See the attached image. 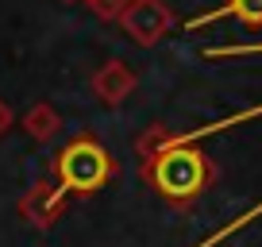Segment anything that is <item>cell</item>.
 I'll use <instances>...</instances> for the list:
<instances>
[{
	"mask_svg": "<svg viewBox=\"0 0 262 247\" xmlns=\"http://www.w3.org/2000/svg\"><path fill=\"white\" fill-rule=\"evenodd\" d=\"M62 209H66V190H54L47 181H35L31 190L19 197V216H24L27 224H35V228H42V232L54 228Z\"/></svg>",
	"mask_w": 262,
	"mask_h": 247,
	"instance_id": "cell-4",
	"label": "cell"
},
{
	"mask_svg": "<svg viewBox=\"0 0 262 247\" xmlns=\"http://www.w3.org/2000/svg\"><path fill=\"white\" fill-rule=\"evenodd\" d=\"M143 178H150V186H155L166 201L189 205V201H196L208 186H212L216 166L208 162V155L196 151L193 143L173 139L170 147L158 151L150 162H143Z\"/></svg>",
	"mask_w": 262,
	"mask_h": 247,
	"instance_id": "cell-1",
	"label": "cell"
},
{
	"mask_svg": "<svg viewBox=\"0 0 262 247\" xmlns=\"http://www.w3.org/2000/svg\"><path fill=\"white\" fill-rule=\"evenodd\" d=\"M116 174L108 151L97 139H74L70 147L58 155V181L66 193H97L108 178Z\"/></svg>",
	"mask_w": 262,
	"mask_h": 247,
	"instance_id": "cell-2",
	"label": "cell"
},
{
	"mask_svg": "<svg viewBox=\"0 0 262 247\" xmlns=\"http://www.w3.org/2000/svg\"><path fill=\"white\" fill-rule=\"evenodd\" d=\"M120 27L127 31L131 43L139 47H158L166 35L173 31V12L162 0H131L120 16Z\"/></svg>",
	"mask_w": 262,
	"mask_h": 247,
	"instance_id": "cell-3",
	"label": "cell"
},
{
	"mask_svg": "<svg viewBox=\"0 0 262 247\" xmlns=\"http://www.w3.org/2000/svg\"><path fill=\"white\" fill-rule=\"evenodd\" d=\"M12 120H16V116H12V108L4 105V100H0V135H4V132L12 128Z\"/></svg>",
	"mask_w": 262,
	"mask_h": 247,
	"instance_id": "cell-10",
	"label": "cell"
},
{
	"mask_svg": "<svg viewBox=\"0 0 262 247\" xmlns=\"http://www.w3.org/2000/svg\"><path fill=\"white\" fill-rule=\"evenodd\" d=\"M93 12H97L100 19H120L123 16V8H127L131 0H85Z\"/></svg>",
	"mask_w": 262,
	"mask_h": 247,
	"instance_id": "cell-9",
	"label": "cell"
},
{
	"mask_svg": "<svg viewBox=\"0 0 262 247\" xmlns=\"http://www.w3.org/2000/svg\"><path fill=\"white\" fill-rule=\"evenodd\" d=\"M93 93H97L100 105H123V100L135 93V70L123 66L120 58H112V62H104V66L93 74Z\"/></svg>",
	"mask_w": 262,
	"mask_h": 247,
	"instance_id": "cell-5",
	"label": "cell"
},
{
	"mask_svg": "<svg viewBox=\"0 0 262 247\" xmlns=\"http://www.w3.org/2000/svg\"><path fill=\"white\" fill-rule=\"evenodd\" d=\"M62 4H77V0H62Z\"/></svg>",
	"mask_w": 262,
	"mask_h": 247,
	"instance_id": "cell-11",
	"label": "cell"
},
{
	"mask_svg": "<svg viewBox=\"0 0 262 247\" xmlns=\"http://www.w3.org/2000/svg\"><path fill=\"white\" fill-rule=\"evenodd\" d=\"M173 139H178V135H170L166 128H150V132L139 139V158H143V162H150V158H155L158 151H166Z\"/></svg>",
	"mask_w": 262,
	"mask_h": 247,
	"instance_id": "cell-7",
	"label": "cell"
},
{
	"mask_svg": "<svg viewBox=\"0 0 262 247\" xmlns=\"http://www.w3.org/2000/svg\"><path fill=\"white\" fill-rule=\"evenodd\" d=\"M24 132L31 135L35 143L54 139V135L62 132V116H58V108H54V105H47V100L31 105V108L24 112Z\"/></svg>",
	"mask_w": 262,
	"mask_h": 247,
	"instance_id": "cell-6",
	"label": "cell"
},
{
	"mask_svg": "<svg viewBox=\"0 0 262 247\" xmlns=\"http://www.w3.org/2000/svg\"><path fill=\"white\" fill-rule=\"evenodd\" d=\"M224 12L239 16L243 24H251V27H262V0H228V8H224Z\"/></svg>",
	"mask_w": 262,
	"mask_h": 247,
	"instance_id": "cell-8",
	"label": "cell"
}]
</instances>
